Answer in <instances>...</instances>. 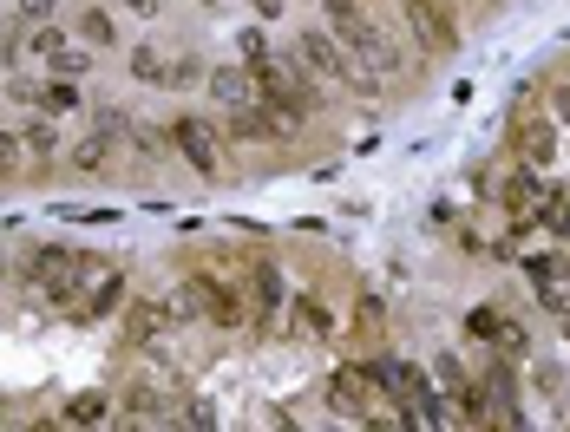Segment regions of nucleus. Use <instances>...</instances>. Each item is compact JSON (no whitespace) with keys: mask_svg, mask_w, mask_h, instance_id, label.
<instances>
[{"mask_svg":"<svg viewBox=\"0 0 570 432\" xmlns=\"http://www.w3.org/2000/svg\"><path fill=\"white\" fill-rule=\"evenodd\" d=\"M328 26H335V40L355 52V60H367L374 72H394V66H400V46L380 33V26L355 7V0H328Z\"/></svg>","mask_w":570,"mask_h":432,"instance_id":"obj_1","label":"nucleus"},{"mask_svg":"<svg viewBox=\"0 0 570 432\" xmlns=\"http://www.w3.org/2000/svg\"><path fill=\"white\" fill-rule=\"evenodd\" d=\"M242 60L262 66V60H269V40H262V33H242Z\"/></svg>","mask_w":570,"mask_h":432,"instance_id":"obj_21","label":"nucleus"},{"mask_svg":"<svg viewBox=\"0 0 570 432\" xmlns=\"http://www.w3.org/2000/svg\"><path fill=\"white\" fill-rule=\"evenodd\" d=\"M276 7H282V0H256V14H276Z\"/></svg>","mask_w":570,"mask_h":432,"instance_id":"obj_24","label":"nucleus"},{"mask_svg":"<svg viewBox=\"0 0 570 432\" xmlns=\"http://www.w3.org/2000/svg\"><path fill=\"white\" fill-rule=\"evenodd\" d=\"M119 302H125V276H105V282L92 288V302H79L72 315H79V321H99V315H112Z\"/></svg>","mask_w":570,"mask_h":432,"instance_id":"obj_12","label":"nucleus"},{"mask_svg":"<svg viewBox=\"0 0 570 432\" xmlns=\"http://www.w3.org/2000/svg\"><path fill=\"white\" fill-rule=\"evenodd\" d=\"M131 72H138V79H151V86H157V79H165L171 66H165V60H157V52H151V46H138V52H131Z\"/></svg>","mask_w":570,"mask_h":432,"instance_id":"obj_17","label":"nucleus"},{"mask_svg":"<svg viewBox=\"0 0 570 432\" xmlns=\"http://www.w3.org/2000/svg\"><path fill=\"white\" fill-rule=\"evenodd\" d=\"M485 7H499V0H485Z\"/></svg>","mask_w":570,"mask_h":432,"instance_id":"obj_26","label":"nucleus"},{"mask_svg":"<svg viewBox=\"0 0 570 432\" xmlns=\"http://www.w3.org/2000/svg\"><path fill=\"white\" fill-rule=\"evenodd\" d=\"M302 66L321 72L328 86H355V66H347V52L335 46V33H302Z\"/></svg>","mask_w":570,"mask_h":432,"instance_id":"obj_4","label":"nucleus"},{"mask_svg":"<svg viewBox=\"0 0 570 432\" xmlns=\"http://www.w3.org/2000/svg\"><path fill=\"white\" fill-rule=\"evenodd\" d=\"M79 40H86V46H119V26H112V14H105V7H92L86 20H79Z\"/></svg>","mask_w":570,"mask_h":432,"instance_id":"obj_14","label":"nucleus"},{"mask_svg":"<svg viewBox=\"0 0 570 432\" xmlns=\"http://www.w3.org/2000/svg\"><path fill=\"white\" fill-rule=\"evenodd\" d=\"M295 334H328V308L302 295V302H295Z\"/></svg>","mask_w":570,"mask_h":432,"instance_id":"obj_15","label":"nucleus"},{"mask_svg":"<svg viewBox=\"0 0 570 432\" xmlns=\"http://www.w3.org/2000/svg\"><path fill=\"white\" fill-rule=\"evenodd\" d=\"M511 145H518L525 164H551V157H557V131L545 118H531V125H518V138H511Z\"/></svg>","mask_w":570,"mask_h":432,"instance_id":"obj_7","label":"nucleus"},{"mask_svg":"<svg viewBox=\"0 0 570 432\" xmlns=\"http://www.w3.org/2000/svg\"><path fill=\"white\" fill-rule=\"evenodd\" d=\"M60 419L66 426H105V419H112V399H105V393H72L60 407Z\"/></svg>","mask_w":570,"mask_h":432,"instance_id":"obj_11","label":"nucleus"},{"mask_svg":"<svg viewBox=\"0 0 570 432\" xmlns=\"http://www.w3.org/2000/svg\"><path fill=\"white\" fill-rule=\"evenodd\" d=\"M26 276H33L52 302H66V295H79V282H99V262L60 249V242H40V249H26Z\"/></svg>","mask_w":570,"mask_h":432,"instance_id":"obj_2","label":"nucleus"},{"mask_svg":"<svg viewBox=\"0 0 570 432\" xmlns=\"http://www.w3.org/2000/svg\"><path fill=\"white\" fill-rule=\"evenodd\" d=\"M564 334H570V308H564Z\"/></svg>","mask_w":570,"mask_h":432,"instance_id":"obj_25","label":"nucleus"},{"mask_svg":"<svg viewBox=\"0 0 570 432\" xmlns=\"http://www.w3.org/2000/svg\"><path fill=\"white\" fill-rule=\"evenodd\" d=\"M511 216H525V210H537V197H545V183H537L531 171H505V183H499V191H492Z\"/></svg>","mask_w":570,"mask_h":432,"instance_id":"obj_6","label":"nucleus"},{"mask_svg":"<svg viewBox=\"0 0 570 432\" xmlns=\"http://www.w3.org/2000/svg\"><path fill=\"white\" fill-rule=\"evenodd\" d=\"M40 105H46V112H72V105H79V86H46Z\"/></svg>","mask_w":570,"mask_h":432,"instance_id":"obj_18","label":"nucleus"},{"mask_svg":"<svg viewBox=\"0 0 570 432\" xmlns=\"http://www.w3.org/2000/svg\"><path fill=\"white\" fill-rule=\"evenodd\" d=\"M171 138H177V151H184L204 177L216 171V131H210L204 118H177V125H171Z\"/></svg>","mask_w":570,"mask_h":432,"instance_id":"obj_5","label":"nucleus"},{"mask_svg":"<svg viewBox=\"0 0 570 432\" xmlns=\"http://www.w3.org/2000/svg\"><path fill=\"white\" fill-rule=\"evenodd\" d=\"M20 14L26 20H52V0H20Z\"/></svg>","mask_w":570,"mask_h":432,"instance_id":"obj_22","label":"nucleus"},{"mask_svg":"<svg viewBox=\"0 0 570 432\" xmlns=\"http://www.w3.org/2000/svg\"><path fill=\"white\" fill-rule=\"evenodd\" d=\"M190 295H197V315L210 321V328H242V321H250V302H242L236 288H223V282H190Z\"/></svg>","mask_w":570,"mask_h":432,"instance_id":"obj_3","label":"nucleus"},{"mask_svg":"<svg viewBox=\"0 0 570 432\" xmlns=\"http://www.w3.org/2000/svg\"><path fill=\"white\" fill-rule=\"evenodd\" d=\"M250 92H256V86H250V72H242V66H216V72H210V99L230 105V112H236V105H250Z\"/></svg>","mask_w":570,"mask_h":432,"instance_id":"obj_10","label":"nucleus"},{"mask_svg":"<svg viewBox=\"0 0 570 432\" xmlns=\"http://www.w3.org/2000/svg\"><path fill=\"white\" fill-rule=\"evenodd\" d=\"M328 399H335L341 419H367V373H335Z\"/></svg>","mask_w":570,"mask_h":432,"instance_id":"obj_9","label":"nucleus"},{"mask_svg":"<svg viewBox=\"0 0 570 432\" xmlns=\"http://www.w3.org/2000/svg\"><path fill=\"white\" fill-rule=\"evenodd\" d=\"M52 138H60L52 125H33V131H26V151H33V157H52Z\"/></svg>","mask_w":570,"mask_h":432,"instance_id":"obj_19","label":"nucleus"},{"mask_svg":"<svg viewBox=\"0 0 570 432\" xmlns=\"http://www.w3.org/2000/svg\"><path fill=\"white\" fill-rule=\"evenodd\" d=\"M250 302H256V321H269L282 308V282H276V268H256V282H250Z\"/></svg>","mask_w":570,"mask_h":432,"instance_id":"obj_13","label":"nucleus"},{"mask_svg":"<svg viewBox=\"0 0 570 432\" xmlns=\"http://www.w3.org/2000/svg\"><path fill=\"white\" fill-rule=\"evenodd\" d=\"M406 14H413V26L426 33L432 52H446V46H452V14L440 7V0H420V7H406Z\"/></svg>","mask_w":570,"mask_h":432,"instance_id":"obj_8","label":"nucleus"},{"mask_svg":"<svg viewBox=\"0 0 570 432\" xmlns=\"http://www.w3.org/2000/svg\"><path fill=\"white\" fill-rule=\"evenodd\" d=\"M131 14H157V0H131Z\"/></svg>","mask_w":570,"mask_h":432,"instance_id":"obj_23","label":"nucleus"},{"mask_svg":"<svg viewBox=\"0 0 570 432\" xmlns=\"http://www.w3.org/2000/svg\"><path fill=\"white\" fill-rule=\"evenodd\" d=\"M537 210H545V223L570 242V197H557V191H545V197H537Z\"/></svg>","mask_w":570,"mask_h":432,"instance_id":"obj_16","label":"nucleus"},{"mask_svg":"<svg viewBox=\"0 0 570 432\" xmlns=\"http://www.w3.org/2000/svg\"><path fill=\"white\" fill-rule=\"evenodd\" d=\"M79 171H99L105 164V138H92V145H79V157H72Z\"/></svg>","mask_w":570,"mask_h":432,"instance_id":"obj_20","label":"nucleus"}]
</instances>
